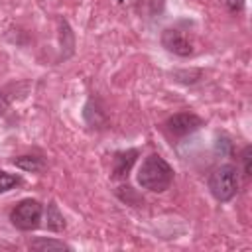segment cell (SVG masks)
<instances>
[{"label": "cell", "mask_w": 252, "mask_h": 252, "mask_svg": "<svg viewBox=\"0 0 252 252\" xmlns=\"http://www.w3.org/2000/svg\"><path fill=\"white\" fill-rule=\"evenodd\" d=\"M20 183H22L20 175H14V173H8V171L0 169V193H8L10 189L18 187Z\"/></svg>", "instance_id": "10"}, {"label": "cell", "mask_w": 252, "mask_h": 252, "mask_svg": "<svg viewBox=\"0 0 252 252\" xmlns=\"http://www.w3.org/2000/svg\"><path fill=\"white\" fill-rule=\"evenodd\" d=\"M41 217H43V205L37 199H24L20 201L12 213H10V220L18 230L30 232L35 230L41 224Z\"/></svg>", "instance_id": "3"}, {"label": "cell", "mask_w": 252, "mask_h": 252, "mask_svg": "<svg viewBox=\"0 0 252 252\" xmlns=\"http://www.w3.org/2000/svg\"><path fill=\"white\" fill-rule=\"evenodd\" d=\"M32 250H71V246L63 240H55V238H35L30 242Z\"/></svg>", "instance_id": "9"}, {"label": "cell", "mask_w": 252, "mask_h": 252, "mask_svg": "<svg viewBox=\"0 0 252 252\" xmlns=\"http://www.w3.org/2000/svg\"><path fill=\"white\" fill-rule=\"evenodd\" d=\"M12 163L24 171H32V173H37L45 167V159L41 156H35V154H26V156H18L12 159Z\"/></svg>", "instance_id": "7"}, {"label": "cell", "mask_w": 252, "mask_h": 252, "mask_svg": "<svg viewBox=\"0 0 252 252\" xmlns=\"http://www.w3.org/2000/svg\"><path fill=\"white\" fill-rule=\"evenodd\" d=\"M8 108H10V102H8L6 94H4V93H0V116H4V114L8 112Z\"/></svg>", "instance_id": "14"}, {"label": "cell", "mask_w": 252, "mask_h": 252, "mask_svg": "<svg viewBox=\"0 0 252 252\" xmlns=\"http://www.w3.org/2000/svg\"><path fill=\"white\" fill-rule=\"evenodd\" d=\"M224 2L230 12H240V10H244V4H246V0H224Z\"/></svg>", "instance_id": "13"}, {"label": "cell", "mask_w": 252, "mask_h": 252, "mask_svg": "<svg viewBox=\"0 0 252 252\" xmlns=\"http://www.w3.org/2000/svg\"><path fill=\"white\" fill-rule=\"evenodd\" d=\"M120 2H122V0H120Z\"/></svg>", "instance_id": "15"}, {"label": "cell", "mask_w": 252, "mask_h": 252, "mask_svg": "<svg viewBox=\"0 0 252 252\" xmlns=\"http://www.w3.org/2000/svg\"><path fill=\"white\" fill-rule=\"evenodd\" d=\"M138 158V150H126V152H118L112 159V179H124L128 177L132 165L136 163Z\"/></svg>", "instance_id": "6"}, {"label": "cell", "mask_w": 252, "mask_h": 252, "mask_svg": "<svg viewBox=\"0 0 252 252\" xmlns=\"http://www.w3.org/2000/svg\"><path fill=\"white\" fill-rule=\"evenodd\" d=\"M203 126V118L197 116L195 112H177L173 116H169L165 120V128L171 136L175 138H183L193 134L195 130H199Z\"/></svg>", "instance_id": "4"}, {"label": "cell", "mask_w": 252, "mask_h": 252, "mask_svg": "<svg viewBox=\"0 0 252 252\" xmlns=\"http://www.w3.org/2000/svg\"><path fill=\"white\" fill-rule=\"evenodd\" d=\"M138 183L142 189L163 193L173 183V167L159 154H150L138 169Z\"/></svg>", "instance_id": "1"}, {"label": "cell", "mask_w": 252, "mask_h": 252, "mask_svg": "<svg viewBox=\"0 0 252 252\" xmlns=\"http://www.w3.org/2000/svg\"><path fill=\"white\" fill-rule=\"evenodd\" d=\"M209 191L219 203H228L238 193V171L230 163H222L209 175Z\"/></svg>", "instance_id": "2"}, {"label": "cell", "mask_w": 252, "mask_h": 252, "mask_svg": "<svg viewBox=\"0 0 252 252\" xmlns=\"http://www.w3.org/2000/svg\"><path fill=\"white\" fill-rule=\"evenodd\" d=\"M240 161H242V173L250 177L252 175V146H244L240 154Z\"/></svg>", "instance_id": "11"}, {"label": "cell", "mask_w": 252, "mask_h": 252, "mask_svg": "<svg viewBox=\"0 0 252 252\" xmlns=\"http://www.w3.org/2000/svg\"><path fill=\"white\" fill-rule=\"evenodd\" d=\"M161 45L173 53V55H179V57H189L193 53V45L191 41L175 28H167L161 32Z\"/></svg>", "instance_id": "5"}, {"label": "cell", "mask_w": 252, "mask_h": 252, "mask_svg": "<svg viewBox=\"0 0 252 252\" xmlns=\"http://www.w3.org/2000/svg\"><path fill=\"white\" fill-rule=\"evenodd\" d=\"M217 152H220V154H230V152H232V142H230L228 138H219V142H217Z\"/></svg>", "instance_id": "12"}, {"label": "cell", "mask_w": 252, "mask_h": 252, "mask_svg": "<svg viewBox=\"0 0 252 252\" xmlns=\"http://www.w3.org/2000/svg\"><path fill=\"white\" fill-rule=\"evenodd\" d=\"M45 226L47 230H53V232H61L65 228V219L53 201L47 205V211H45Z\"/></svg>", "instance_id": "8"}]
</instances>
